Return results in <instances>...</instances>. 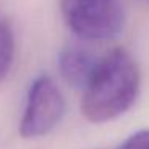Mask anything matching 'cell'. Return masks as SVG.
I'll return each instance as SVG.
<instances>
[{
  "instance_id": "4",
  "label": "cell",
  "mask_w": 149,
  "mask_h": 149,
  "mask_svg": "<svg viewBox=\"0 0 149 149\" xmlns=\"http://www.w3.org/2000/svg\"><path fill=\"white\" fill-rule=\"evenodd\" d=\"M100 59L80 45H68L58 58L59 74L74 88H85L93 75Z\"/></svg>"
},
{
  "instance_id": "2",
  "label": "cell",
  "mask_w": 149,
  "mask_h": 149,
  "mask_svg": "<svg viewBox=\"0 0 149 149\" xmlns=\"http://www.w3.org/2000/svg\"><path fill=\"white\" fill-rule=\"evenodd\" d=\"M66 26L82 40H109L117 37L125 24L120 0H61Z\"/></svg>"
},
{
  "instance_id": "1",
  "label": "cell",
  "mask_w": 149,
  "mask_h": 149,
  "mask_svg": "<svg viewBox=\"0 0 149 149\" xmlns=\"http://www.w3.org/2000/svg\"><path fill=\"white\" fill-rule=\"evenodd\" d=\"M139 69L133 56L116 48L100 59L84 88L80 109L88 122L104 123L120 117L133 106L139 93Z\"/></svg>"
},
{
  "instance_id": "3",
  "label": "cell",
  "mask_w": 149,
  "mask_h": 149,
  "mask_svg": "<svg viewBox=\"0 0 149 149\" xmlns=\"http://www.w3.org/2000/svg\"><path fill=\"white\" fill-rule=\"evenodd\" d=\"M66 112L64 95L50 75L34 79L19 123V135L24 139H36L48 135L61 122Z\"/></svg>"
},
{
  "instance_id": "6",
  "label": "cell",
  "mask_w": 149,
  "mask_h": 149,
  "mask_svg": "<svg viewBox=\"0 0 149 149\" xmlns=\"http://www.w3.org/2000/svg\"><path fill=\"white\" fill-rule=\"evenodd\" d=\"M117 149H149V128L135 132Z\"/></svg>"
},
{
  "instance_id": "5",
  "label": "cell",
  "mask_w": 149,
  "mask_h": 149,
  "mask_svg": "<svg viewBox=\"0 0 149 149\" xmlns=\"http://www.w3.org/2000/svg\"><path fill=\"white\" fill-rule=\"evenodd\" d=\"M15 32L8 19H0V82H3L10 74L15 61Z\"/></svg>"
}]
</instances>
